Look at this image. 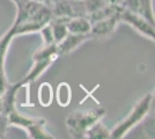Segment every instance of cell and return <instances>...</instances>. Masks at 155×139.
<instances>
[{
	"instance_id": "4",
	"label": "cell",
	"mask_w": 155,
	"mask_h": 139,
	"mask_svg": "<svg viewBox=\"0 0 155 139\" xmlns=\"http://www.w3.org/2000/svg\"><path fill=\"white\" fill-rule=\"evenodd\" d=\"M152 102H153L152 94H146L143 98H141L136 103V106L132 108L129 115L110 130V138L120 139L125 137L131 129H133L147 116Z\"/></svg>"
},
{
	"instance_id": "1",
	"label": "cell",
	"mask_w": 155,
	"mask_h": 139,
	"mask_svg": "<svg viewBox=\"0 0 155 139\" xmlns=\"http://www.w3.org/2000/svg\"><path fill=\"white\" fill-rule=\"evenodd\" d=\"M16 16L8 31L14 37L37 33L52 19L51 8L34 0H20L15 4Z\"/></svg>"
},
{
	"instance_id": "2",
	"label": "cell",
	"mask_w": 155,
	"mask_h": 139,
	"mask_svg": "<svg viewBox=\"0 0 155 139\" xmlns=\"http://www.w3.org/2000/svg\"><path fill=\"white\" fill-rule=\"evenodd\" d=\"M105 115V109L102 107L93 108L89 110H75L67 115L65 124L67 133L71 138H84L87 130L93 124L101 121Z\"/></svg>"
},
{
	"instance_id": "3",
	"label": "cell",
	"mask_w": 155,
	"mask_h": 139,
	"mask_svg": "<svg viewBox=\"0 0 155 139\" xmlns=\"http://www.w3.org/2000/svg\"><path fill=\"white\" fill-rule=\"evenodd\" d=\"M8 123L9 125L21 127L27 132L29 138L34 139H53L54 137L46 130L45 118L41 117H32L26 114H22L13 107L8 113Z\"/></svg>"
},
{
	"instance_id": "6",
	"label": "cell",
	"mask_w": 155,
	"mask_h": 139,
	"mask_svg": "<svg viewBox=\"0 0 155 139\" xmlns=\"http://www.w3.org/2000/svg\"><path fill=\"white\" fill-rule=\"evenodd\" d=\"M52 16L57 18H75L87 16L82 0H56L51 4Z\"/></svg>"
},
{
	"instance_id": "5",
	"label": "cell",
	"mask_w": 155,
	"mask_h": 139,
	"mask_svg": "<svg viewBox=\"0 0 155 139\" xmlns=\"http://www.w3.org/2000/svg\"><path fill=\"white\" fill-rule=\"evenodd\" d=\"M59 57L57 52V44H49V45H43V48L38 49L36 52L32 55V66L28 71L26 75L20 80V85L25 86L28 84L35 82L39 77L45 72L49 67L57 60Z\"/></svg>"
},
{
	"instance_id": "21",
	"label": "cell",
	"mask_w": 155,
	"mask_h": 139,
	"mask_svg": "<svg viewBox=\"0 0 155 139\" xmlns=\"http://www.w3.org/2000/svg\"><path fill=\"white\" fill-rule=\"evenodd\" d=\"M34 1H37L39 4H43V5H46V6H51V2L52 0H34Z\"/></svg>"
},
{
	"instance_id": "8",
	"label": "cell",
	"mask_w": 155,
	"mask_h": 139,
	"mask_svg": "<svg viewBox=\"0 0 155 139\" xmlns=\"http://www.w3.org/2000/svg\"><path fill=\"white\" fill-rule=\"evenodd\" d=\"M119 23H120L119 13L109 16V18H105L103 20L96 21L91 23V31L88 34V36L89 38H96V40L109 37L110 35L115 33Z\"/></svg>"
},
{
	"instance_id": "17",
	"label": "cell",
	"mask_w": 155,
	"mask_h": 139,
	"mask_svg": "<svg viewBox=\"0 0 155 139\" xmlns=\"http://www.w3.org/2000/svg\"><path fill=\"white\" fill-rule=\"evenodd\" d=\"M82 1H84L86 12H87V16H88L89 14L93 13V12L100 9V8L103 7L104 5H107L103 0H82Z\"/></svg>"
},
{
	"instance_id": "14",
	"label": "cell",
	"mask_w": 155,
	"mask_h": 139,
	"mask_svg": "<svg viewBox=\"0 0 155 139\" xmlns=\"http://www.w3.org/2000/svg\"><path fill=\"white\" fill-rule=\"evenodd\" d=\"M84 138L89 139H107L110 138V130L107 129L105 125L101 123V121L96 122L95 124L87 130V132L84 134Z\"/></svg>"
},
{
	"instance_id": "12",
	"label": "cell",
	"mask_w": 155,
	"mask_h": 139,
	"mask_svg": "<svg viewBox=\"0 0 155 139\" xmlns=\"http://www.w3.org/2000/svg\"><path fill=\"white\" fill-rule=\"evenodd\" d=\"M91 23L87 16H75L67 21V30L71 34L88 35L91 31Z\"/></svg>"
},
{
	"instance_id": "9",
	"label": "cell",
	"mask_w": 155,
	"mask_h": 139,
	"mask_svg": "<svg viewBox=\"0 0 155 139\" xmlns=\"http://www.w3.org/2000/svg\"><path fill=\"white\" fill-rule=\"evenodd\" d=\"M152 4H153V0H123L122 6L145 18L147 21L154 25V14H153Z\"/></svg>"
},
{
	"instance_id": "15",
	"label": "cell",
	"mask_w": 155,
	"mask_h": 139,
	"mask_svg": "<svg viewBox=\"0 0 155 139\" xmlns=\"http://www.w3.org/2000/svg\"><path fill=\"white\" fill-rule=\"evenodd\" d=\"M57 100L60 106L66 107L71 102V87L67 84H60L58 86V92H57Z\"/></svg>"
},
{
	"instance_id": "10",
	"label": "cell",
	"mask_w": 155,
	"mask_h": 139,
	"mask_svg": "<svg viewBox=\"0 0 155 139\" xmlns=\"http://www.w3.org/2000/svg\"><path fill=\"white\" fill-rule=\"evenodd\" d=\"M14 38V36L9 33L8 30L5 35H2L0 37V96L1 94L5 92L7 86L9 85L7 81L6 71H5V61H6V56L8 48L11 45V42Z\"/></svg>"
},
{
	"instance_id": "19",
	"label": "cell",
	"mask_w": 155,
	"mask_h": 139,
	"mask_svg": "<svg viewBox=\"0 0 155 139\" xmlns=\"http://www.w3.org/2000/svg\"><path fill=\"white\" fill-rule=\"evenodd\" d=\"M9 126L8 123V117L5 111L0 113V138H5L7 133V129Z\"/></svg>"
},
{
	"instance_id": "16",
	"label": "cell",
	"mask_w": 155,
	"mask_h": 139,
	"mask_svg": "<svg viewBox=\"0 0 155 139\" xmlns=\"http://www.w3.org/2000/svg\"><path fill=\"white\" fill-rule=\"evenodd\" d=\"M52 87L49 84L41 85L38 91V101L43 107H49L52 102Z\"/></svg>"
},
{
	"instance_id": "7",
	"label": "cell",
	"mask_w": 155,
	"mask_h": 139,
	"mask_svg": "<svg viewBox=\"0 0 155 139\" xmlns=\"http://www.w3.org/2000/svg\"><path fill=\"white\" fill-rule=\"evenodd\" d=\"M119 20L120 22H125L126 25L132 27L133 29H136L138 33L141 35L148 37L150 40L154 41L155 38V28L154 25L147 21L145 18H142L138 14L131 12L129 9L124 8L122 6V9L119 12Z\"/></svg>"
},
{
	"instance_id": "20",
	"label": "cell",
	"mask_w": 155,
	"mask_h": 139,
	"mask_svg": "<svg viewBox=\"0 0 155 139\" xmlns=\"http://www.w3.org/2000/svg\"><path fill=\"white\" fill-rule=\"evenodd\" d=\"M107 5H122L123 0H103Z\"/></svg>"
},
{
	"instance_id": "13",
	"label": "cell",
	"mask_w": 155,
	"mask_h": 139,
	"mask_svg": "<svg viewBox=\"0 0 155 139\" xmlns=\"http://www.w3.org/2000/svg\"><path fill=\"white\" fill-rule=\"evenodd\" d=\"M70 19L67 18H57V16H52L49 25L51 27L52 35H53V41L57 44L61 40H64L65 36L68 34L67 30V21Z\"/></svg>"
},
{
	"instance_id": "11",
	"label": "cell",
	"mask_w": 155,
	"mask_h": 139,
	"mask_svg": "<svg viewBox=\"0 0 155 139\" xmlns=\"http://www.w3.org/2000/svg\"><path fill=\"white\" fill-rule=\"evenodd\" d=\"M87 40H89L88 35L68 33L65 36L64 40L57 43V52L59 56H66V55L71 53L72 51H74L78 46H80Z\"/></svg>"
},
{
	"instance_id": "18",
	"label": "cell",
	"mask_w": 155,
	"mask_h": 139,
	"mask_svg": "<svg viewBox=\"0 0 155 139\" xmlns=\"http://www.w3.org/2000/svg\"><path fill=\"white\" fill-rule=\"evenodd\" d=\"M39 34H41L42 40H43V42H44V45H49V44H53V43H54L51 27H50L49 23H46L45 26L39 30Z\"/></svg>"
}]
</instances>
